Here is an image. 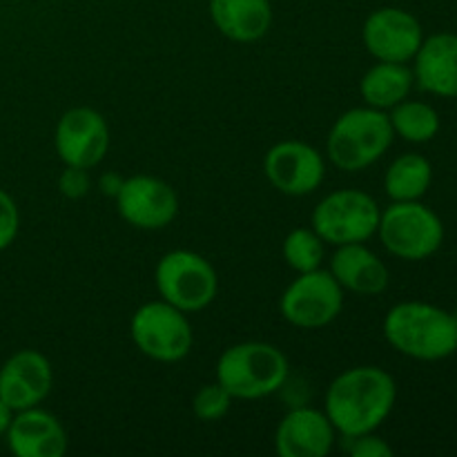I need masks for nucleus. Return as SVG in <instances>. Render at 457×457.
<instances>
[{"label": "nucleus", "instance_id": "obj_24", "mask_svg": "<svg viewBox=\"0 0 457 457\" xmlns=\"http://www.w3.org/2000/svg\"><path fill=\"white\" fill-rule=\"evenodd\" d=\"M230 393L221 386V384H205L196 391L195 400H192V411L204 422H217L230 409Z\"/></svg>", "mask_w": 457, "mask_h": 457}, {"label": "nucleus", "instance_id": "obj_7", "mask_svg": "<svg viewBox=\"0 0 457 457\" xmlns=\"http://www.w3.org/2000/svg\"><path fill=\"white\" fill-rule=\"evenodd\" d=\"M129 335L143 355L165 364L187 357L195 342L186 312L168 302L143 303L132 315Z\"/></svg>", "mask_w": 457, "mask_h": 457}, {"label": "nucleus", "instance_id": "obj_27", "mask_svg": "<svg viewBox=\"0 0 457 457\" xmlns=\"http://www.w3.org/2000/svg\"><path fill=\"white\" fill-rule=\"evenodd\" d=\"M351 455L355 457H391L393 449L384 440H379L373 433H364V436L353 437Z\"/></svg>", "mask_w": 457, "mask_h": 457}, {"label": "nucleus", "instance_id": "obj_15", "mask_svg": "<svg viewBox=\"0 0 457 457\" xmlns=\"http://www.w3.org/2000/svg\"><path fill=\"white\" fill-rule=\"evenodd\" d=\"M335 442V428L326 413L315 409H295L279 422L275 451L281 457H324Z\"/></svg>", "mask_w": 457, "mask_h": 457}, {"label": "nucleus", "instance_id": "obj_17", "mask_svg": "<svg viewBox=\"0 0 457 457\" xmlns=\"http://www.w3.org/2000/svg\"><path fill=\"white\" fill-rule=\"evenodd\" d=\"M330 275L355 295H379L388 286V268L364 244L337 245L330 257Z\"/></svg>", "mask_w": 457, "mask_h": 457}, {"label": "nucleus", "instance_id": "obj_21", "mask_svg": "<svg viewBox=\"0 0 457 457\" xmlns=\"http://www.w3.org/2000/svg\"><path fill=\"white\" fill-rule=\"evenodd\" d=\"M431 179L433 168L424 156L404 154L391 163L384 186L393 201H418L428 190Z\"/></svg>", "mask_w": 457, "mask_h": 457}, {"label": "nucleus", "instance_id": "obj_14", "mask_svg": "<svg viewBox=\"0 0 457 457\" xmlns=\"http://www.w3.org/2000/svg\"><path fill=\"white\" fill-rule=\"evenodd\" d=\"M52 391V364L38 351H18L0 369V400L12 411L38 406Z\"/></svg>", "mask_w": 457, "mask_h": 457}, {"label": "nucleus", "instance_id": "obj_19", "mask_svg": "<svg viewBox=\"0 0 457 457\" xmlns=\"http://www.w3.org/2000/svg\"><path fill=\"white\" fill-rule=\"evenodd\" d=\"M210 16L230 40L253 43L270 29L272 9L268 0H210Z\"/></svg>", "mask_w": 457, "mask_h": 457}, {"label": "nucleus", "instance_id": "obj_22", "mask_svg": "<svg viewBox=\"0 0 457 457\" xmlns=\"http://www.w3.org/2000/svg\"><path fill=\"white\" fill-rule=\"evenodd\" d=\"M393 132L400 134L402 138L411 143H427L440 129V116L427 103L418 101H402L393 107L391 112Z\"/></svg>", "mask_w": 457, "mask_h": 457}, {"label": "nucleus", "instance_id": "obj_18", "mask_svg": "<svg viewBox=\"0 0 457 457\" xmlns=\"http://www.w3.org/2000/svg\"><path fill=\"white\" fill-rule=\"evenodd\" d=\"M420 87L437 96H457V36L436 34L422 40L415 54Z\"/></svg>", "mask_w": 457, "mask_h": 457}, {"label": "nucleus", "instance_id": "obj_9", "mask_svg": "<svg viewBox=\"0 0 457 457\" xmlns=\"http://www.w3.org/2000/svg\"><path fill=\"white\" fill-rule=\"evenodd\" d=\"M342 286L330 270L299 272L297 279L281 295V315L297 328H321L337 320L344 306Z\"/></svg>", "mask_w": 457, "mask_h": 457}, {"label": "nucleus", "instance_id": "obj_4", "mask_svg": "<svg viewBox=\"0 0 457 457\" xmlns=\"http://www.w3.org/2000/svg\"><path fill=\"white\" fill-rule=\"evenodd\" d=\"M391 119L375 107H355L335 120L326 150L344 172H360L382 159L393 143Z\"/></svg>", "mask_w": 457, "mask_h": 457}, {"label": "nucleus", "instance_id": "obj_6", "mask_svg": "<svg viewBox=\"0 0 457 457\" xmlns=\"http://www.w3.org/2000/svg\"><path fill=\"white\" fill-rule=\"evenodd\" d=\"M378 232L388 253L409 262L431 257L445 239L440 217L418 201H395L379 214Z\"/></svg>", "mask_w": 457, "mask_h": 457}, {"label": "nucleus", "instance_id": "obj_2", "mask_svg": "<svg viewBox=\"0 0 457 457\" xmlns=\"http://www.w3.org/2000/svg\"><path fill=\"white\" fill-rule=\"evenodd\" d=\"M384 337L413 360H445L457 351V317L431 303H397L384 320Z\"/></svg>", "mask_w": 457, "mask_h": 457}, {"label": "nucleus", "instance_id": "obj_28", "mask_svg": "<svg viewBox=\"0 0 457 457\" xmlns=\"http://www.w3.org/2000/svg\"><path fill=\"white\" fill-rule=\"evenodd\" d=\"M120 183H123V179H119V177H116V174H105V177L101 179V190H105V195L116 196V192H119Z\"/></svg>", "mask_w": 457, "mask_h": 457}, {"label": "nucleus", "instance_id": "obj_12", "mask_svg": "<svg viewBox=\"0 0 457 457\" xmlns=\"http://www.w3.org/2000/svg\"><path fill=\"white\" fill-rule=\"evenodd\" d=\"M263 172L279 192L290 196L312 195L326 174L324 159L315 147L302 141H281L268 150Z\"/></svg>", "mask_w": 457, "mask_h": 457}, {"label": "nucleus", "instance_id": "obj_25", "mask_svg": "<svg viewBox=\"0 0 457 457\" xmlns=\"http://www.w3.org/2000/svg\"><path fill=\"white\" fill-rule=\"evenodd\" d=\"M18 223H21V217H18L16 204L7 192L0 190V250L13 244L18 235Z\"/></svg>", "mask_w": 457, "mask_h": 457}, {"label": "nucleus", "instance_id": "obj_29", "mask_svg": "<svg viewBox=\"0 0 457 457\" xmlns=\"http://www.w3.org/2000/svg\"><path fill=\"white\" fill-rule=\"evenodd\" d=\"M12 420H13V411L9 409L3 400H0V436H4V433H7Z\"/></svg>", "mask_w": 457, "mask_h": 457}, {"label": "nucleus", "instance_id": "obj_11", "mask_svg": "<svg viewBox=\"0 0 457 457\" xmlns=\"http://www.w3.org/2000/svg\"><path fill=\"white\" fill-rule=\"evenodd\" d=\"M58 159L71 168L89 170L103 161L110 147V129L105 119L92 107H74L65 112L56 125Z\"/></svg>", "mask_w": 457, "mask_h": 457}, {"label": "nucleus", "instance_id": "obj_5", "mask_svg": "<svg viewBox=\"0 0 457 457\" xmlns=\"http://www.w3.org/2000/svg\"><path fill=\"white\" fill-rule=\"evenodd\" d=\"M154 284L163 302L183 312L204 311L217 297L219 279L208 259L192 250H172L154 270Z\"/></svg>", "mask_w": 457, "mask_h": 457}, {"label": "nucleus", "instance_id": "obj_16", "mask_svg": "<svg viewBox=\"0 0 457 457\" xmlns=\"http://www.w3.org/2000/svg\"><path fill=\"white\" fill-rule=\"evenodd\" d=\"M7 445L18 457H61L67 451V433L52 413L43 409L18 411L7 428Z\"/></svg>", "mask_w": 457, "mask_h": 457}, {"label": "nucleus", "instance_id": "obj_10", "mask_svg": "<svg viewBox=\"0 0 457 457\" xmlns=\"http://www.w3.org/2000/svg\"><path fill=\"white\" fill-rule=\"evenodd\" d=\"M114 199L120 217L141 230H161L170 226L179 212L177 192L165 181L147 174L125 179Z\"/></svg>", "mask_w": 457, "mask_h": 457}, {"label": "nucleus", "instance_id": "obj_26", "mask_svg": "<svg viewBox=\"0 0 457 457\" xmlns=\"http://www.w3.org/2000/svg\"><path fill=\"white\" fill-rule=\"evenodd\" d=\"M58 190H61V195L67 196V199H80V196L87 195L89 192L87 170L67 165L65 172H62L61 179H58Z\"/></svg>", "mask_w": 457, "mask_h": 457}, {"label": "nucleus", "instance_id": "obj_13", "mask_svg": "<svg viewBox=\"0 0 457 457\" xmlns=\"http://www.w3.org/2000/svg\"><path fill=\"white\" fill-rule=\"evenodd\" d=\"M361 36L369 54L384 62L411 61L422 45V27L418 18L395 7H384L370 13Z\"/></svg>", "mask_w": 457, "mask_h": 457}, {"label": "nucleus", "instance_id": "obj_8", "mask_svg": "<svg viewBox=\"0 0 457 457\" xmlns=\"http://www.w3.org/2000/svg\"><path fill=\"white\" fill-rule=\"evenodd\" d=\"M379 208L361 190H337L324 196L312 212V230L333 245L364 244L378 232Z\"/></svg>", "mask_w": 457, "mask_h": 457}, {"label": "nucleus", "instance_id": "obj_20", "mask_svg": "<svg viewBox=\"0 0 457 457\" xmlns=\"http://www.w3.org/2000/svg\"><path fill=\"white\" fill-rule=\"evenodd\" d=\"M413 87V71L404 62H384L370 67L360 83L361 98L375 110H388L406 98Z\"/></svg>", "mask_w": 457, "mask_h": 457}, {"label": "nucleus", "instance_id": "obj_1", "mask_svg": "<svg viewBox=\"0 0 457 457\" xmlns=\"http://www.w3.org/2000/svg\"><path fill=\"white\" fill-rule=\"evenodd\" d=\"M395 379L378 366L344 370L326 391V418L335 433L353 440L373 433L395 406Z\"/></svg>", "mask_w": 457, "mask_h": 457}, {"label": "nucleus", "instance_id": "obj_23", "mask_svg": "<svg viewBox=\"0 0 457 457\" xmlns=\"http://www.w3.org/2000/svg\"><path fill=\"white\" fill-rule=\"evenodd\" d=\"M284 259L297 272L317 270L324 259V241L315 230L297 228L284 241Z\"/></svg>", "mask_w": 457, "mask_h": 457}, {"label": "nucleus", "instance_id": "obj_3", "mask_svg": "<svg viewBox=\"0 0 457 457\" xmlns=\"http://www.w3.org/2000/svg\"><path fill=\"white\" fill-rule=\"evenodd\" d=\"M288 379V360L277 346L245 342L230 346L217 361V382L239 400H259L279 391Z\"/></svg>", "mask_w": 457, "mask_h": 457}]
</instances>
